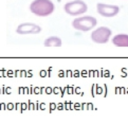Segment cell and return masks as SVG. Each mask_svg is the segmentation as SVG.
I'll use <instances>...</instances> for the list:
<instances>
[{
	"label": "cell",
	"instance_id": "7a4b0ae2",
	"mask_svg": "<svg viewBox=\"0 0 128 125\" xmlns=\"http://www.w3.org/2000/svg\"><path fill=\"white\" fill-rule=\"evenodd\" d=\"M96 24H98V20L95 17L83 16V17H78V18H76V19L73 20L72 27L77 31L88 32L90 30H92L93 28H95Z\"/></svg>",
	"mask_w": 128,
	"mask_h": 125
},
{
	"label": "cell",
	"instance_id": "5b68a950",
	"mask_svg": "<svg viewBox=\"0 0 128 125\" xmlns=\"http://www.w3.org/2000/svg\"><path fill=\"white\" fill-rule=\"evenodd\" d=\"M98 13L103 17H114L116 16L118 12H120V8L118 6H113V4H105V3H98L96 6Z\"/></svg>",
	"mask_w": 128,
	"mask_h": 125
},
{
	"label": "cell",
	"instance_id": "52a82bcc",
	"mask_svg": "<svg viewBox=\"0 0 128 125\" xmlns=\"http://www.w3.org/2000/svg\"><path fill=\"white\" fill-rule=\"evenodd\" d=\"M112 44L116 47H128V35L118 34L112 38Z\"/></svg>",
	"mask_w": 128,
	"mask_h": 125
},
{
	"label": "cell",
	"instance_id": "6da1fadb",
	"mask_svg": "<svg viewBox=\"0 0 128 125\" xmlns=\"http://www.w3.org/2000/svg\"><path fill=\"white\" fill-rule=\"evenodd\" d=\"M54 3L51 0H34L30 4V11L36 16L46 17L54 12Z\"/></svg>",
	"mask_w": 128,
	"mask_h": 125
},
{
	"label": "cell",
	"instance_id": "277c9868",
	"mask_svg": "<svg viewBox=\"0 0 128 125\" xmlns=\"http://www.w3.org/2000/svg\"><path fill=\"white\" fill-rule=\"evenodd\" d=\"M112 34L111 30L107 27H100L95 29L91 34V39L95 44H106Z\"/></svg>",
	"mask_w": 128,
	"mask_h": 125
},
{
	"label": "cell",
	"instance_id": "ba28073f",
	"mask_svg": "<svg viewBox=\"0 0 128 125\" xmlns=\"http://www.w3.org/2000/svg\"><path fill=\"white\" fill-rule=\"evenodd\" d=\"M44 47H60L62 46V39L57 36H52L44 40Z\"/></svg>",
	"mask_w": 128,
	"mask_h": 125
},
{
	"label": "cell",
	"instance_id": "8992f818",
	"mask_svg": "<svg viewBox=\"0 0 128 125\" xmlns=\"http://www.w3.org/2000/svg\"><path fill=\"white\" fill-rule=\"evenodd\" d=\"M42 31V28L35 24H31V22H26V24H21L17 27L16 32L20 35H26V34H38Z\"/></svg>",
	"mask_w": 128,
	"mask_h": 125
},
{
	"label": "cell",
	"instance_id": "3957f363",
	"mask_svg": "<svg viewBox=\"0 0 128 125\" xmlns=\"http://www.w3.org/2000/svg\"><path fill=\"white\" fill-rule=\"evenodd\" d=\"M64 10H65L67 14H69L71 16H78L86 13L87 10H88V7L82 0H74V1L71 2H67L65 7H64Z\"/></svg>",
	"mask_w": 128,
	"mask_h": 125
}]
</instances>
